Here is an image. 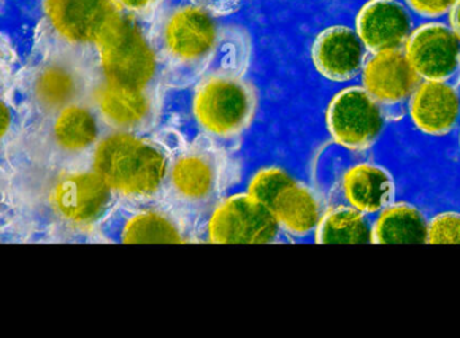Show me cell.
Instances as JSON below:
<instances>
[{"instance_id": "6da1fadb", "label": "cell", "mask_w": 460, "mask_h": 338, "mask_svg": "<svg viewBox=\"0 0 460 338\" xmlns=\"http://www.w3.org/2000/svg\"><path fill=\"white\" fill-rule=\"evenodd\" d=\"M143 23L161 62L162 83L182 88L208 75L223 40L217 16L193 0H161Z\"/></svg>"}, {"instance_id": "4316f807", "label": "cell", "mask_w": 460, "mask_h": 338, "mask_svg": "<svg viewBox=\"0 0 460 338\" xmlns=\"http://www.w3.org/2000/svg\"><path fill=\"white\" fill-rule=\"evenodd\" d=\"M216 16L230 15L240 8L243 0H193Z\"/></svg>"}, {"instance_id": "44dd1931", "label": "cell", "mask_w": 460, "mask_h": 338, "mask_svg": "<svg viewBox=\"0 0 460 338\" xmlns=\"http://www.w3.org/2000/svg\"><path fill=\"white\" fill-rule=\"evenodd\" d=\"M314 240L319 245L372 243V223L367 215L349 205H330L314 232Z\"/></svg>"}, {"instance_id": "d6986e66", "label": "cell", "mask_w": 460, "mask_h": 338, "mask_svg": "<svg viewBox=\"0 0 460 338\" xmlns=\"http://www.w3.org/2000/svg\"><path fill=\"white\" fill-rule=\"evenodd\" d=\"M427 220L421 209L405 201H394L377 213L372 223L376 245H418L427 243Z\"/></svg>"}, {"instance_id": "7c38bea8", "label": "cell", "mask_w": 460, "mask_h": 338, "mask_svg": "<svg viewBox=\"0 0 460 338\" xmlns=\"http://www.w3.org/2000/svg\"><path fill=\"white\" fill-rule=\"evenodd\" d=\"M115 197L105 181L92 170L61 178L54 188L53 201L65 220L91 227L104 218Z\"/></svg>"}, {"instance_id": "484cf974", "label": "cell", "mask_w": 460, "mask_h": 338, "mask_svg": "<svg viewBox=\"0 0 460 338\" xmlns=\"http://www.w3.org/2000/svg\"><path fill=\"white\" fill-rule=\"evenodd\" d=\"M124 13L145 21L161 0H113Z\"/></svg>"}, {"instance_id": "ba28073f", "label": "cell", "mask_w": 460, "mask_h": 338, "mask_svg": "<svg viewBox=\"0 0 460 338\" xmlns=\"http://www.w3.org/2000/svg\"><path fill=\"white\" fill-rule=\"evenodd\" d=\"M362 86L378 102L388 123H402L411 96L420 84L402 49L367 54L361 72Z\"/></svg>"}, {"instance_id": "d4e9b609", "label": "cell", "mask_w": 460, "mask_h": 338, "mask_svg": "<svg viewBox=\"0 0 460 338\" xmlns=\"http://www.w3.org/2000/svg\"><path fill=\"white\" fill-rule=\"evenodd\" d=\"M411 13L421 16V18L435 19L447 15L456 0H404Z\"/></svg>"}, {"instance_id": "603a6c76", "label": "cell", "mask_w": 460, "mask_h": 338, "mask_svg": "<svg viewBox=\"0 0 460 338\" xmlns=\"http://www.w3.org/2000/svg\"><path fill=\"white\" fill-rule=\"evenodd\" d=\"M294 175L279 166L262 167L249 181L246 193L257 201L270 208L279 191L294 181Z\"/></svg>"}, {"instance_id": "ac0fdd59", "label": "cell", "mask_w": 460, "mask_h": 338, "mask_svg": "<svg viewBox=\"0 0 460 338\" xmlns=\"http://www.w3.org/2000/svg\"><path fill=\"white\" fill-rule=\"evenodd\" d=\"M326 209L315 189L296 178L284 186L270 205L280 231L296 239L314 236Z\"/></svg>"}, {"instance_id": "5bb4252c", "label": "cell", "mask_w": 460, "mask_h": 338, "mask_svg": "<svg viewBox=\"0 0 460 338\" xmlns=\"http://www.w3.org/2000/svg\"><path fill=\"white\" fill-rule=\"evenodd\" d=\"M367 54L356 29L342 24L323 30L311 49L314 67L332 83H348L361 76Z\"/></svg>"}, {"instance_id": "cb8c5ba5", "label": "cell", "mask_w": 460, "mask_h": 338, "mask_svg": "<svg viewBox=\"0 0 460 338\" xmlns=\"http://www.w3.org/2000/svg\"><path fill=\"white\" fill-rule=\"evenodd\" d=\"M427 243L460 245V213L456 210H445L429 220Z\"/></svg>"}, {"instance_id": "f546056e", "label": "cell", "mask_w": 460, "mask_h": 338, "mask_svg": "<svg viewBox=\"0 0 460 338\" xmlns=\"http://www.w3.org/2000/svg\"><path fill=\"white\" fill-rule=\"evenodd\" d=\"M459 147H460V132H459Z\"/></svg>"}, {"instance_id": "7a4b0ae2", "label": "cell", "mask_w": 460, "mask_h": 338, "mask_svg": "<svg viewBox=\"0 0 460 338\" xmlns=\"http://www.w3.org/2000/svg\"><path fill=\"white\" fill-rule=\"evenodd\" d=\"M170 156L143 132L115 129L94 147V172L116 197L128 204L158 201L164 196Z\"/></svg>"}, {"instance_id": "5b68a950", "label": "cell", "mask_w": 460, "mask_h": 338, "mask_svg": "<svg viewBox=\"0 0 460 338\" xmlns=\"http://www.w3.org/2000/svg\"><path fill=\"white\" fill-rule=\"evenodd\" d=\"M102 80L137 89H158L161 62L142 19L124 13L96 48Z\"/></svg>"}, {"instance_id": "30bf717a", "label": "cell", "mask_w": 460, "mask_h": 338, "mask_svg": "<svg viewBox=\"0 0 460 338\" xmlns=\"http://www.w3.org/2000/svg\"><path fill=\"white\" fill-rule=\"evenodd\" d=\"M45 13L62 40L97 48L124 11L113 0H45Z\"/></svg>"}, {"instance_id": "3957f363", "label": "cell", "mask_w": 460, "mask_h": 338, "mask_svg": "<svg viewBox=\"0 0 460 338\" xmlns=\"http://www.w3.org/2000/svg\"><path fill=\"white\" fill-rule=\"evenodd\" d=\"M226 156L209 145H190L170 156L162 201L177 210L186 223L212 209L226 189Z\"/></svg>"}, {"instance_id": "9c48e42d", "label": "cell", "mask_w": 460, "mask_h": 338, "mask_svg": "<svg viewBox=\"0 0 460 338\" xmlns=\"http://www.w3.org/2000/svg\"><path fill=\"white\" fill-rule=\"evenodd\" d=\"M405 57L421 81L460 86V38L453 27L429 21L415 27L404 48Z\"/></svg>"}, {"instance_id": "83f0119b", "label": "cell", "mask_w": 460, "mask_h": 338, "mask_svg": "<svg viewBox=\"0 0 460 338\" xmlns=\"http://www.w3.org/2000/svg\"><path fill=\"white\" fill-rule=\"evenodd\" d=\"M11 123H13V115H11L10 107L0 100V139L10 131Z\"/></svg>"}, {"instance_id": "ffe728a7", "label": "cell", "mask_w": 460, "mask_h": 338, "mask_svg": "<svg viewBox=\"0 0 460 338\" xmlns=\"http://www.w3.org/2000/svg\"><path fill=\"white\" fill-rule=\"evenodd\" d=\"M83 91V76L65 62H51L38 73L34 81L35 99L48 111H61L75 104Z\"/></svg>"}, {"instance_id": "52a82bcc", "label": "cell", "mask_w": 460, "mask_h": 338, "mask_svg": "<svg viewBox=\"0 0 460 338\" xmlns=\"http://www.w3.org/2000/svg\"><path fill=\"white\" fill-rule=\"evenodd\" d=\"M205 232L216 245H268L281 231L270 208L245 191L218 200L209 210Z\"/></svg>"}, {"instance_id": "e0dca14e", "label": "cell", "mask_w": 460, "mask_h": 338, "mask_svg": "<svg viewBox=\"0 0 460 338\" xmlns=\"http://www.w3.org/2000/svg\"><path fill=\"white\" fill-rule=\"evenodd\" d=\"M408 115L421 134L447 137L459 123V88L435 81H420L411 96Z\"/></svg>"}, {"instance_id": "7402d4cb", "label": "cell", "mask_w": 460, "mask_h": 338, "mask_svg": "<svg viewBox=\"0 0 460 338\" xmlns=\"http://www.w3.org/2000/svg\"><path fill=\"white\" fill-rule=\"evenodd\" d=\"M53 135L61 150L72 154L83 153L99 142V119L91 108L75 102L58 111Z\"/></svg>"}, {"instance_id": "8fae6325", "label": "cell", "mask_w": 460, "mask_h": 338, "mask_svg": "<svg viewBox=\"0 0 460 338\" xmlns=\"http://www.w3.org/2000/svg\"><path fill=\"white\" fill-rule=\"evenodd\" d=\"M123 209L116 226L121 243H186L191 239L185 218L162 200L124 202Z\"/></svg>"}, {"instance_id": "f1b7e54d", "label": "cell", "mask_w": 460, "mask_h": 338, "mask_svg": "<svg viewBox=\"0 0 460 338\" xmlns=\"http://www.w3.org/2000/svg\"><path fill=\"white\" fill-rule=\"evenodd\" d=\"M448 16H450V26L453 27L454 31L459 35L460 38V0H456L454 7L451 8L450 13H448Z\"/></svg>"}, {"instance_id": "9a60e30c", "label": "cell", "mask_w": 460, "mask_h": 338, "mask_svg": "<svg viewBox=\"0 0 460 338\" xmlns=\"http://www.w3.org/2000/svg\"><path fill=\"white\" fill-rule=\"evenodd\" d=\"M415 29L412 13L399 0H369L356 19V31L369 53L402 49Z\"/></svg>"}, {"instance_id": "2e32d148", "label": "cell", "mask_w": 460, "mask_h": 338, "mask_svg": "<svg viewBox=\"0 0 460 338\" xmlns=\"http://www.w3.org/2000/svg\"><path fill=\"white\" fill-rule=\"evenodd\" d=\"M343 204L367 216L377 215L396 201L397 186L386 167L373 162L349 165L338 180Z\"/></svg>"}, {"instance_id": "4fadbf2b", "label": "cell", "mask_w": 460, "mask_h": 338, "mask_svg": "<svg viewBox=\"0 0 460 338\" xmlns=\"http://www.w3.org/2000/svg\"><path fill=\"white\" fill-rule=\"evenodd\" d=\"M94 104L105 123L121 131L145 132L155 123L158 89H137L102 80L93 91Z\"/></svg>"}, {"instance_id": "8992f818", "label": "cell", "mask_w": 460, "mask_h": 338, "mask_svg": "<svg viewBox=\"0 0 460 338\" xmlns=\"http://www.w3.org/2000/svg\"><path fill=\"white\" fill-rule=\"evenodd\" d=\"M324 121L334 145L357 154L375 147L388 123L378 102L358 85L341 89L332 97Z\"/></svg>"}, {"instance_id": "277c9868", "label": "cell", "mask_w": 460, "mask_h": 338, "mask_svg": "<svg viewBox=\"0 0 460 338\" xmlns=\"http://www.w3.org/2000/svg\"><path fill=\"white\" fill-rule=\"evenodd\" d=\"M257 100L251 81L221 70L208 73L197 83L191 110L197 126L209 139L226 142L251 126Z\"/></svg>"}]
</instances>
